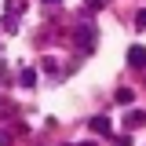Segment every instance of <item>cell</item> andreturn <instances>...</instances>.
Here are the masks:
<instances>
[{
	"label": "cell",
	"mask_w": 146,
	"mask_h": 146,
	"mask_svg": "<svg viewBox=\"0 0 146 146\" xmlns=\"http://www.w3.org/2000/svg\"><path fill=\"white\" fill-rule=\"evenodd\" d=\"M77 44H80V51H91V48H95V33H91L88 26L77 29Z\"/></svg>",
	"instance_id": "6da1fadb"
},
{
	"label": "cell",
	"mask_w": 146,
	"mask_h": 146,
	"mask_svg": "<svg viewBox=\"0 0 146 146\" xmlns=\"http://www.w3.org/2000/svg\"><path fill=\"white\" fill-rule=\"evenodd\" d=\"M128 62H131L135 70H143V66H146V48H143V44H135V48L128 51Z\"/></svg>",
	"instance_id": "7a4b0ae2"
},
{
	"label": "cell",
	"mask_w": 146,
	"mask_h": 146,
	"mask_svg": "<svg viewBox=\"0 0 146 146\" xmlns=\"http://www.w3.org/2000/svg\"><path fill=\"white\" fill-rule=\"evenodd\" d=\"M91 131H102V135H106V131H110V121H106V117H95V121H91Z\"/></svg>",
	"instance_id": "3957f363"
},
{
	"label": "cell",
	"mask_w": 146,
	"mask_h": 146,
	"mask_svg": "<svg viewBox=\"0 0 146 146\" xmlns=\"http://www.w3.org/2000/svg\"><path fill=\"white\" fill-rule=\"evenodd\" d=\"M131 99H135V91H131V88H121V91H117V102H131Z\"/></svg>",
	"instance_id": "277c9868"
},
{
	"label": "cell",
	"mask_w": 146,
	"mask_h": 146,
	"mask_svg": "<svg viewBox=\"0 0 146 146\" xmlns=\"http://www.w3.org/2000/svg\"><path fill=\"white\" fill-rule=\"evenodd\" d=\"M135 26H139V29H146V11H139V15H135Z\"/></svg>",
	"instance_id": "5b68a950"
},
{
	"label": "cell",
	"mask_w": 146,
	"mask_h": 146,
	"mask_svg": "<svg viewBox=\"0 0 146 146\" xmlns=\"http://www.w3.org/2000/svg\"><path fill=\"white\" fill-rule=\"evenodd\" d=\"M91 4H106V0H91Z\"/></svg>",
	"instance_id": "8992f818"
},
{
	"label": "cell",
	"mask_w": 146,
	"mask_h": 146,
	"mask_svg": "<svg viewBox=\"0 0 146 146\" xmlns=\"http://www.w3.org/2000/svg\"><path fill=\"white\" fill-rule=\"evenodd\" d=\"M44 4H58V0H44Z\"/></svg>",
	"instance_id": "52a82bcc"
}]
</instances>
